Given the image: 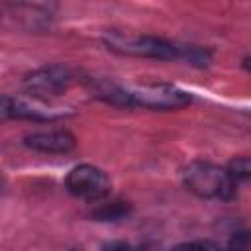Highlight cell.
Instances as JSON below:
<instances>
[{
	"instance_id": "obj_1",
	"label": "cell",
	"mask_w": 251,
	"mask_h": 251,
	"mask_svg": "<svg viewBox=\"0 0 251 251\" xmlns=\"http://www.w3.org/2000/svg\"><path fill=\"white\" fill-rule=\"evenodd\" d=\"M184 184L190 192L200 198H218L231 200L235 196L237 182L229 176V173L208 161H192L182 173Z\"/></svg>"
},
{
	"instance_id": "obj_2",
	"label": "cell",
	"mask_w": 251,
	"mask_h": 251,
	"mask_svg": "<svg viewBox=\"0 0 251 251\" xmlns=\"http://www.w3.org/2000/svg\"><path fill=\"white\" fill-rule=\"evenodd\" d=\"M108 49L122 53V55H133V57H151V59H175L178 55V49L153 35H124V33H108L104 37Z\"/></svg>"
},
{
	"instance_id": "obj_3",
	"label": "cell",
	"mask_w": 251,
	"mask_h": 251,
	"mask_svg": "<svg viewBox=\"0 0 251 251\" xmlns=\"http://www.w3.org/2000/svg\"><path fill=\"white\" fill-rule=\"evenodd\" d=\"M131 106H143L151 110H178L190 104V94L173 84H141L127 90Z\"/></svg>"
},
{
	"instance_id": "obj_4",
	"label": "cell",
	"mask_w": 251,
	"mask_h": 251,
	"mask_svg": "<svg viewBox=\"0 0 251 251\" xmlns=\"http://www.w3.org/2000/svg\"><path fill=\"white\" fill-rule=\"evenodd\" d=\"M67 190L84 200H100L110 192V178L108 175L92 165H78L75 167L65 178Z\"/></svg>"
},
{
	"instance_id": "obj_5",
	"label": "cell",
	"mask_w": 251,
	"mask_h": 251,
	"mask_svg": "<svg viewBox=\"0 0 251 251\" xmlns=\"http://www.w3.org/2000/svg\"><path fill=\"white\" fill-rule=\"evenodd\" d=\"M71 82H73V75L63 65L41 67V69L33 71L31 75H27V78H25L27 90L33 96H37V98L59 96V94L67 92V88L71 86Z\"/></svg>"
},
{
	"instance_id": "obj_6",
	"label": "cell",
	"mask_w": 251,
	"mask_h": 251,
	"mask_svg": "<svg viewBox=\"0 0 251 251\" xmlns=\"http://www.w3.org/2000/svg\"><path fill=\"white\" fill-rule=\"evenodd\" d=\"M25 145L41 151V153H67L75 149V135L67 129H51V131H35L25 135Z\"/></svg>"
},
{
	"instance_id": "obj_7",
	"label": "cell",
	"mask_w": 251,
	"mask_h": 251,
	"mask_svg": "<svg viewBox=\"0 0 251 251\" xmlns=\"http://www.w3.org/2000/svg\"><path fill=\"white\" fill-rule=\"evenodd\" d=\"M69 112L43 104L39 98H12V118L35 120V122H53L65 118Z\"/></svg>"
},
{
	"instance_id": "obj_8",
	"label": "cell",
	"mask_w": 251,
	"mask_h": 251,
	"mask_svg": "<svg viewBox=\"0 0 251 251\" xmlns=\"http://www.w3.org/2000/svg\"><path fill=\"white\" fill-rule=\"evenodd\" d=\"M127 212H129V206L126 202H112V204H104L98 210H94L92 216L100 222H116L127 216Z\"/></svg>"
},
{
	"instance_id": "obj_9",
	"label": "cell",
	"mask_w": 251,
	"mask_h": 251,
	"mask_svg": "<svg viewBox=\"0 0 251 251\" xmlns=\"http://www.w3.org/2000/svg\"><path fill=\"white\" fill-rule=\"evenodd\" d=\"M226 171L229 173V176H231L235 182H237V180H243V178H247L249 173H251L249 159H247V157H235V159L229 163V167H227Z\"/></svg>"
},
{
	"instance_id": "obj_10",
	"label": "cell",
	"mask_w": 251,
	"mask_h": 251,
	"mask_svg": "<svg viewBox=\"0 0 251 251\" xmlns=\"http://www.w3.org/2000/svg\"><path fill=\"white\" fill-rule=\"evenodd\" d=\"M173 251H220V249L210 241H190L173 247Z\"/></svg>"
},
{
	"instance_id": "obj_11",
	"label": "cell",
	"mask_w": 251,
	"mask_h": 251,
	"mask_svg": "<svg viewBox=\"0 0 251 251\" xmlns=\"http://www.w3.org/2000/svg\"><path fill=\"white\" fill-rule=\"evenodd\" d=\"M12 118V98L10 96H0V122Z\"/></svg>"
},
{
	"instance_id": "obj_12",
	"label": "cell",
	"mask_w": 251,
	"mask_h": 251,
	"mask_svg": "<svg viewBox=\"0 0 251 251\" xmlns=\"http://www.w3.org/2000/svg\"><path fill=\"white\" fill-rule=\"evenodd\" d=\"M102 251H131V249L126 241H112V243H106Z\"/></svg>"
},
{
	"instance_id": "obj_13",
	"label": "cell",
	"mask_w": 251,
	"mask_h": 251,
	"mask_svg": "<svg viewBox=\"0 0 251 251\" xmlns=\"http://www.w3.org/2000/svg\"><path fill=\"white\" fill-rule=\"evenodd\" d=\"M4 188V180H2V176H0V190Z\"/></svg>"
},
{
	"instance_id": "obj_14",
	"label": "cell",
	"mask_w": 251,
	"mask_h": 251,
	"mask_svg": "<svg viewBox=\"0 0 251 251\" xmlns=\"http://www.w3.org/2000/svg\"><path fill=\"white\" fill-rule=\"evenodd\" d=\"M229 251H231V249H229Z\"/></svg>"
},
{
	"instance_id": "obj_15",
	"label": "cell",
	"mask_w": 251,
	"mask_h": 251,
	"mask_svg": "<svg viewBox=\"0 0 251 251\" xmlns=\"http://www.w3.org/2000/svg\"><path fill=\"white\" fill-rule=\"evenodd\" d=\"M73 251H75V249H73Z\"/></svg>"
}]
</instances>
